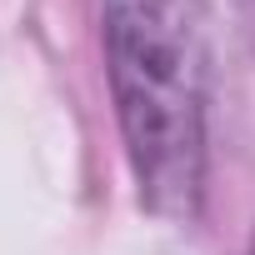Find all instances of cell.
<instances>
[{
    "mask_svg": "<svg viewBox=\"0 0 255 255\" xmlns=\"http://www.w3.org/2000/svg\"><path fill=\"white\" fill-rule=\"evenodd\" d=\"M105 75L140 200L165 220H190L205 195V0H105Z\"/></svg>",
    "mask_w": 255,
    "mask_h": 255,
    "instance_id": "6da1fadb",
    "label": "cell"
},
{
    "mask_svg": "<svg viewBox=\"0 0 255 255\" xmlns=\"http://www.w3.org/2000/svg\"><path fill=\"white\" fill-rule=\"evenodd\" d=\"M250 255H255V245H250Z\"/></svg>",
    "mask_w": 255,
    "mask_h": 255,
    "instance_id": "7a4b0ae2",
    "label": "cell"
}]
</instances>
